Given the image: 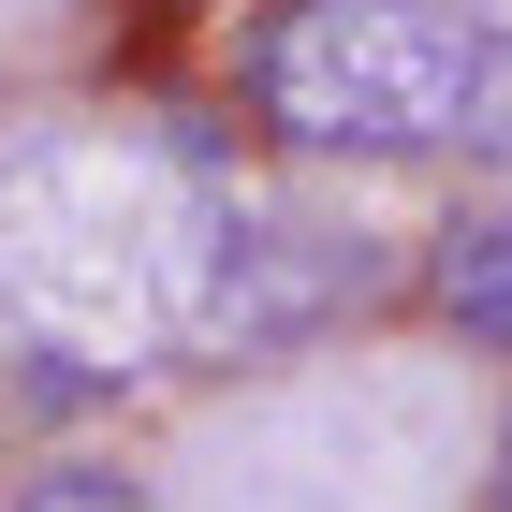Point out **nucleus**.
Masks as SVG:
<instances>
[{
    "instance_id": "f03ea898",
    "label": "nucleus",
    "mask_w": 512,
    "mask_h": 512,
    "mask_svg": "<svg viewBox=\"0 0 512 512\" xmlns=\"http://www.w3.org/2000/svg\"><path fill=\"white\" fill-rule=\"evenodd\" d=\"M249 118L308 161H512V0H264Z\"/></svg>"
},
{
    "instance_id": "f257e3e1",
    "label": "nucleus",
    "mask_w": 512,
    "mask_h": 512,
    "mask_svg": "<svg viewBox=\"0 0 512 512\" xmlns=\"http://www.w3.org/2000/svg\"><path fill=\"white\" fill-rule=\"evenodd\" d=\"M381 293V235L176 118L0 132V337L59 381L264 366Z\"/></svg>"
},
{
    "instance_id": "20e7f679",
    "label": "nucleus",
    "mask_w": 512,
    "mask_h": 512,
    "mask_svg": "<svg viewBox=\"0 0 512 512\" xmlns=\"http://www.w3.org/2000/svg\"><path fill=\"white\" fill-rule=\"evenodd\" d=\"M15 512H161V498H147V483H118V469H44Z\"/></svg>"
},
{
    "instance_id": "7ed1b4c3",
    "label": "nucleus",
    "mask_w": 512,
    "mask_h": 512,
    "mask_svg": "<svg viewBox=\"0 0 512 512\" xmlns=\"http://www.w3.org/2000/svg\"><path fill=\"white\" fill-rule=\"evenodd\" d=\"M425 278H439V322H454V337H483V352H512V205H483V220H454Z\"/></svg>"
},
{
    "instance_id": "39448f33",
    "label": "nucleus",
    "mask_w": 512,
    "mask_h": 512,
    "mask_svg": "<svg viewBox=\"0 0 512 512\" xmlns=\"http://www.w3.org/2000/svg\"><path fill=\"white\" fill-rule=\"evenodd\" d=\"M498 498H512V454H498Z\"/></svg>"
}]
</instances>
